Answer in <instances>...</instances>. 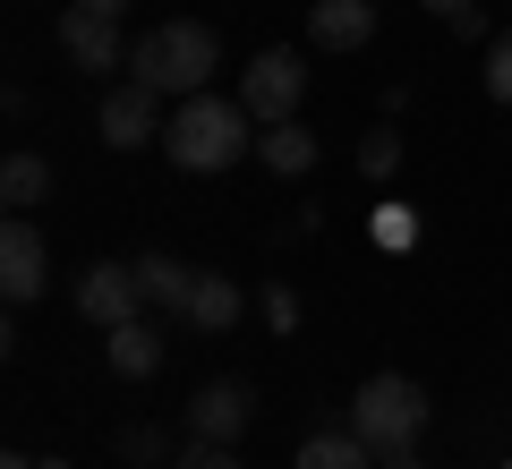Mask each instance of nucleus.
I'll use <instances>...</instances> for the list:
<instances>
[{
	"mask_svg": "<svg viewBox=\"0 0 512 469\" xmlns=\"http://www.w3.org/2000/svg\"><path fill=\"white\" fill-rule=\"evenodd\" d=\"M248 145H256V111L239 94H188L171 111V128H163L171 171H231Z\"/></svg>",
	"mask_w": 512,
	"mask_h": 469,
	"instance_id": "obj_1",
	"label": "nucleus"
},
{
	"mask_svg": "<svg viewBox=\"0 0 512 469\" xmlns=\"http://www.w3.org/2000/svg\"><path fill=\"white\" fill-rule=\"evenodd\" d=\"M94 128H103V145H120V154H137V145H163L171 111L154 86H137V77H120V86L103 94V111H94Z\"/></svg>",
	"mask_w": 512,
	"mask_h": 469,
	"instance_id": "obj_5",
	"label": "nucleus"
},
{
	"mask_svg": "<svg viewBox=\"0 0 512 469\" xmlns=\"http://www.w3.org/2000/svg\"><path fill=\"white\" fill-rule=\"evenodd\" d=\"M69 9H94V18H128V0H69Z\"/></svg>",
	"mask_w": 512,
	"mask_h": 469,
	"instance_id": "obj_24",
	"label": "nucleus"
},
{
	"mask_svg": "<svg viewBox=\"0 0 512 469\" xmlns=\"http://www.w3.org/2000/svg\"><path fill=\"white\" fill-rule=\"evenodd\" d=\"M60 52L77 60V69H128V52H120V18H94V9H60Z\"/></svg>",
	"mask_w": 512,
	"mask_h": 469,
	"instance_id": "obj_9",
	"label": "nucleus"
},
{
	"mask_svg": "<svg viewBox=\"0 0 512 469\" xmlns=\"http://www.w3.org/2000/svg\"><path fill=\"white\" fill-rule=\"evenodd\" d=\"M77 316L86 325H128V316H146V282H137V265H86L77 273Z\"/></svg>",
	"mask_w": 512,
	"mask_h": 469,
	"instance_id": "obj_7",
	"label": "nucleus"
},
{
	"mask_svg": "<svg viewBox=\"0 0 512 469\" xmlns=\"http://www.w3.org/2000/svg\"><path fill=\"white\" fill-rule=\"evenodd\" d=\"M137 282H146V307H154V316H180V325H188L197 265H180V256H137Z\"/></svg>",
	"mask_w": 512,
	"mask_h": 469,
	"instance_id": "obj_12",
	"label": "nucleus"
},
{
	"mask_svg": "<svg viewBox=\"0 0 512 469\" xmlns=\"http://www.w3.org/2000/svg\"><path fill=\"white\" fill-rule=\"evenodd\" d=\"M299 94H308V60H299L291 43L256 52V60H248V77H239V103L256 111V128H274V120H299Z\"/></svg>",
	"mask_w": 512,
	"mask_h": 469,
	"instance_id": "obj_4",
	"label": "nucleus"
},
{
	"mask_svg": "<svg viewBox=\"0 0 512 469\" xmlns=\"http://www.w3.org/2000/svg\"><path fill=\"white\" fill-rule=\"evenodd\" d=\"M350 435L367 452H402L427 435V384L419 376H367L359 401H350Z\"/></svg>",
	"mask_w": 512,
	"mask_h": 469,
	"instance_id": "obj_3",
	"label": "nucleus"
},
{
	"mask_svg": "<svg viewBox=\"0 0 512 469\" xmlns=\"http://www.w3.org/2000/svg\"><path fill=\"white\" fill-rule=\"evenodd\" d=\"M376 469H427V461H419V444H402V452H376Z\"/></svg>",
	"mask_w": 512,
	"mask_h": 469,
	"instance_id": "obj_23",
	"label": "nucleus"
},
{
	"mask_svg": "<svg viewBox=\"0 0 512 469\" xmlns=\"http://www.w3.org/2000/svg\"><path fill=\"white\" fill-rule=\"evenodd\" d=\"M111 367H120L128 384H146L154 367H163V325H154V316H128V325H111Z\"/></svg>",
	"mask_w": 512,
	"mask_h": 469,
	"instance_id": "obj_13",
	"label": "nucleus"
},
{
	"mask_svg": "<svg viewBox=\"0 0 512 469\" xmlns=\"http://www.w3.org/2000/svg\"><path fill=\"white\" fill-rule=\"evenodd\" d=\"M504 469H512V461H504Z\"/></svg>",
	"mask_w": 512,
	"mask_h": 469,
	"instance_id": "obj_27",
	"label": "nucleus"
},
{
	"mask_svg": "<svg viewBox=\"0 0 512 469\" xmlns=\"http://www.w3.org/2000/svg\"><path fill=\"white\" fill-rule=\"evenodd\" d=\"M487 94L512 111V26H504V35H487Z\"/></svg>",
	"mask_w": 512,
	"mask_h": 469,
	"instance_id": "obj_19",
	"label": "nucleus"
},
{
	"mask_svg": "<svg viewBox=\"0 0 512 469\" xmlns=\"http://www.w3.org/2000/svg\"><path fill=\"white\" fill-rule=\"evenodd\" d=\"M444 26H461V35H478V0H427Z\"/></svg>",
	"mask_w": 512,
	"mask_h": 469,
	"instance_id": "obj_21",
	"label": "nucleus"
},
{
	"mask_svg": "<svg viewBox=\"0 0 512 469\" xmlns=\"http://www.w3.org/2000/svg\"><path fill=\"white\" fill-rule=\"evenodd\" d=\"M35 469H69V461H60V452H43V461H35Z\"/></svg>",
	"mask_w": 512,
	"mask_h": 469,
	"instance_id": "obj_26",
	"label": "nucleus"
},
{
	"mask_svg": "<svg viewBox=\"0 0 512 469\" xmlns=\"http://www.w3.org/2000/svg\"><path fill=\"white\" fill-rule=\"evenodd\" d=\"M367 239H376V248H419V214H410V205H376V214H367Z\"/></svg>",
	"mask_w": 512,
	"mask_h": 469,
	"instance_id": "obj_17",
	"label": "nucleus"
},
{
	"mask_svg": "<svg viewBox=\"0 0 512 469\" xmlns=\"http://www.w3.org/2000/svg\"><path fill=\"white\" fill-rule=\"evenodd\" d=\"M265 325H274V333H291V325H299V290H282V282L265 290Z\"/></svg>",
	"mask_w": 512,
	"mask_h": 469,
	"instance_id": "obj_20",
	"label": "nucleus"
},
{
	"mask_svg": "<svg viewBox=\"0 0 512 469\" xmlns=\"http://www.w3.org/2000/svg\"><path fill=\"white\" fill-rule=\"evenodd\" d=\"M214 69H222V43H214V26H197V18H171V26H154V35L128 43V77L154 86V94H180V103L214 86Z\"/></svg>",
	"mask_w": 512,
	"mask_h": 469,
	"instance_id": "obj_2",
	"label": "nucleus"
},
{
	"mask_svg": "<svg viewBox=\"0 0 512 469\" xmlns=\"http://www.w3.org/2000/svg\"><path fill=\"white\" fill-rule=\"evenodd\" d=\"M248 418H256V393L248 384H205L197 401H188V435H197V444H239V435H248Z\"/></svg>",
	"mask_w": 512,
	"mask_h": 469,
	"instance_id": "obj_8",
	"label": "nucleus"
},
{
	"mask_svg": "<svg viewBox=\"0 0 512 469\" xmlns=\"http://www.w3.org/2000/svg\"><path fill=\"white\" fill-rule=\"evenodd\" d=\"M43 282H52V248H43L35 214H9V231H0V290H9V307H35Z\"/></svg>",
	"mask_w": 512,
	"mask_h": 469,
	"instance_id": "obj_6",
	"label": "nucleus"
},
{
	"mask_svg": "<svg viewBox=\"0 0 512 469\" xmlns=\"http://www.w3.org/2000/svg\"><path fill=\"white\" fill-rule=\"evenodd\" d=\"M359 171H367V180H393V171H402V137H393V128H376V137L359 145Z\"/></svg>",
	"mask_w": 512,
	"mask_h": 469,
	"instance_id": "obj_18",
	"label": "nucleus"
},
{
	"mask_svg": "<svg viewBox=\"0 0 512 469\" xmlns=\"http://www.w3.org/2000/svg\"><path fill=\"white\" fill-rule=\"evenodd\" d=\"M256 163H265V171H282V180H299V171L316 163V128H299V120H274L265 137H256Z\"/></svg>",
	"mask_w": 512,
	"mask_h": 469,
	"instance_id": "obj_15",
	"label": "nucleus"
},
{
	"mask_svg": "<svg viewBox=\"0 0 512 469\" xmlns=\"http://www.w3.org/2000/svg\"><path fill=\"white\" fill-rule=\"evenodd\" d=\"M308 43L316 52H367V43H376V0H316Z\"/></svg>",
	"mask_w": 512,
	"mask_h": 469,
	"instance_id": "obj_10",
	"label": "nucleus"
},
{
	"mask_svg": "<svg viewBox=\"0 0 512 469\" xmlns=\"http://www.w3.org/2000/svg\"><path fill=\"white\" fill-rule=\"evenodd\" d=\"M239 316H248V290H239L231 273H197V290H188V325H197V333H231Z\"/></svg>",
	"mask_w": 512,
	"mask_h": 469,
	"instance_id": "obj_11",
	"label": "nucleus"
},
{
	"mask_svg": "<svg viewBox=\"0 0 512 469\" xmlns=\"http://www.w3.org/2000/svg\"><path fill=\"white\" fill-rule=\"evenodd\" d=\"M0 205H9V214H35V205H52V163L18 145V154L0 163Z\"/></svg>",
	"mask_w": 512,
	"mask_h": 469,
	"instance_id": "obj_14",
	"label": "nucleus"
},
{
	"mask_svg": "<svg viewBox=\"0 0 512 469\" xmlns=\"http://www.w3.org/2000/svg\"><path fill=\"white\" fill-rule=\"evenodd\" d=\"M0 469H35V452H0Z\"/></svg>",
	"mask_w": 512,
	"mask_h": 469,
	"instance_id": "obj_25",
	"label": "nucleus"
},
{
	"mask_svg": "<svg viewBox=\"0 0 512 469\" xmlns=\"http://www.w3.org/2000/svg\"><path fill=\"white\" fill-rule=\"evenodd\" d=\"M299 469H376V452L342 427V435H308V444H299Z\"/></svg>",
	"mask_w": 512,
	"mask_h": 469,
	"instance_id": "obj_16",
	"label": "nucleus"
},
{
	"mask_svg": "<svg viewBox=\"0 0 512 469\" xmlns=\"http://www.w3.org/2000/svg\"><path fill=\"white\" fill-rule=\"evenodd\" d=\"M180 469H239V461H231V444H188Z\"/></svg>",
	"mask_w": 512,
	"mask_h": 469,
	"instance_id": "obj_22",
	"label": "nucleus"
}]
</instances>
